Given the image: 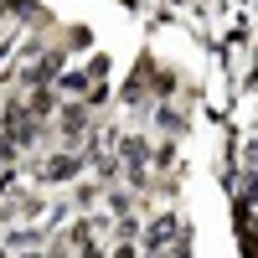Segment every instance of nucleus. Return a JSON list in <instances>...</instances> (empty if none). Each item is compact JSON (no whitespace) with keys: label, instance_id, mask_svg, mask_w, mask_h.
Segmentation results:
<instances>
[{"label":"nucleus","instance_id":"nucleus-1","mask_svg":"<svg viewBox=\"0 0 258 258\" xmlns=\"http://www.w3.org/2000/svg\"><path fill=\"white\" fill-rule=\"evenodd\" d=\"M93 109L83 98H57V114H52V135H57V145H83L93 135Z\"/></svg>","mask_w":258,"mask_h":258},{"label":"nucleus","instance_id":"nucleus-2","mask_svg":"<svg viewBox=\"0 0 258 258\" xmlns=\"http://www.w3.org/2000/svg\"><path fill=\"white\" fill-rule=\"evenodd\" d=\"M181 217L176 212H155L150 222H140V253H170V243L181 238Z\"/></svg>","mask_w":258,"mask_h":258},{"label":"nucleus","instance_id":"nucleus-5","mask_svg":"<svg viewBox=\"0 0 258 258\" xmlns=\"http://www.w3.org/2000/svg\"><path fill=\"white\" fill-rule=\"evenodd\" d=\"M62 47H68V57H73V52H88V47H93V36H88V26H83V31L73 26L68 36H62Z\"/></svg>","mask_w":258,"mask_h":258},{"label":"nucleus","instance_id":"nucleus-6","mask_svg":"<svg viewBox=\"0 0 258 258\" xmlns=\"http://www.w3.org/2000/svg\"><path fill=\"white\" fill-rule=\"evenodd\" d=\"M103 258H140V243H124V238H114Z\"/></svg>","mask_w":258,"mask_h":258},{"label":"nucleus","instance_id":"nucleus-3","mask_svg":"<svg viewBox=\"0 0 258 258\" xmlns=\"http://www.w3.org/2000/svg\"><path fill=\"white\" fill-rule=\"evenodd\" d=\"M150 119H155V129H160V135H170V140H181L186 129H191L186 109H181V103H170V98H160L155 109H150Z\"/></svg>","mask_w":258,"mask_h":258},{"label":"nucleus","instance_id":"nucleus-4","mask_svg":"<svg viewBox=\"0 0 258 258\" xmlns=\"http://www.w3.org/2000/svg\"><path fill=\"white\" fill-rule=\"evenodd\" d=\"M68 191H73V197H68V202H73V212H93V207L103 202V181H98V176H93V181H83V176H78Z\"/></svg>","mask_w":258,"mask_h":258}]
</instances>
